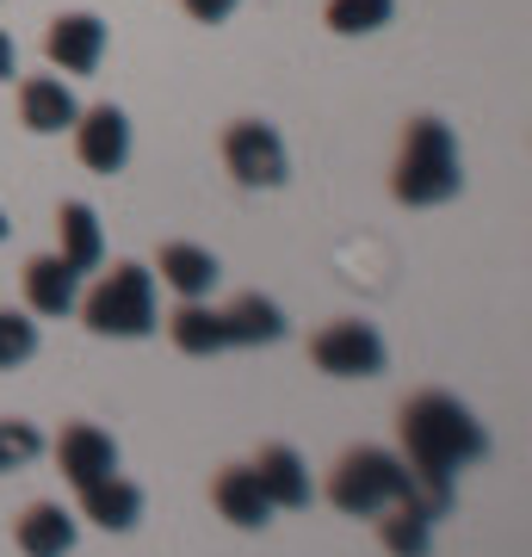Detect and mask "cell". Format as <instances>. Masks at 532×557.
I'll use <instances>...</instances> for the list:
<instances>
[{
	"instance_id": "1",
	"label": "cell",
	"mask_w": 532,
	"mask_h": 557,
	"mask_svg": "<svg viewBox=\"0 0 532 557\" xmlns=\"http://www.w3.org/2000/svg\"><path fill=\"white\" fill-rule=\"evenodd\" d=\"M396 434H403V465H409L415 478V515L421 520H446L453 515V478L465 465H483L490 458V434H483V421L453 397V391H421V397L403 403V421H396Z\"/></svg>"
},
{
	"instance_id": "2",
	"label": "cell",
	"mask_w": 532,
	"mask_h": 557,
	"mask_svg": "<svg viewBox=\"0 0 532 557\" xmlns=\"http://www.w3.org/2000/svg\"><path fill=\"white\" fill-rule=\"evenodd\" d=\"M458 186H465V161H458L453 124L415 119L409 131H403V156H396L391 193L409 205V211H428V205L458 199Z\"/></svg>"
},
{
	"instance_id": "3",
	"label": "cell",
	"mask_w": 532,
	"mask_h": 557,
	"mask_svg": "<svg viewBox=\"0 0 532 557\" xmlns=\"http://www.w3.org/2000/svg\"><path fill=\"white\" fill-rule=\"evenodd\" d=\"M329 502L354 520H378L391 502L409 508L415 478H409V465L396 453H384V446H354V453H341L335 478H329Z\"/></svg>"
},
{
	"instance_id": "4",
	"label": "cell",
	"mask_w": 532,
	"mask_h": 557,
	"mask_svg": "<svg viewBox=\"0 0 532 557\" xmlns=\"http://www.w3.org/2000/svg\"><path fill=\"white\" fill-rule=\"evenodd\" d=\"M75 304L94 335H112V341L156 335V273L137 267V260H119L112 273H99V285Z\"/></svg>"
},
{
	"instance_id": "5",
	"label": "cell",
	"mask_w": 532,
	"mask_h": 557,
	"mask_svg": "<svg viewBox=\"0 0 532 557\" xmlns=\"http://www.w3.org/2000/svg\"><path fill=\"white\" fill-rule=\"evenodd\" d=\"M223 168H230V180H236V186H248V193H267V186H285V174H292V156H285V143H279L273 124L236 119L230 131H223Z\"/></svg>"
},
{
	"instance_id": "6",
	"label": "cell",
	"mask_w": 532,
	"mask_h": 557,
	"mask_svg": "<svg viewBox=\"0 0 532 557\" xmlns=\"http://www.w3.org/2000/svg\"><path fill=\"white\" fill-rule=\"evenodd\" d=\"M310 359L329 372V379H378L391 354H384V335H378L372 322L341 317V322H329V329L310 341Z\"/></svg>"
},
{
	"instance_id": "7",
	"label": "cell",
	"mask_w": 532,
	"mask_h": 557,
	"mask_svg": "<svg viewBox=\"0 0 532 557\" xmlns=\"http://www.w3.org/2000/svg\"><path fill=\"white\" fill-rule=\"evenodd\" d=\"M69 131H75V156L87 174H119L131 161V119L119 106H87V112H75Z\"/></svg>"
},
{
	"instance_id": "8",
	"label": "cell",
	"mask_w": 532,
	"mask_h": 557,
	"mask_svg": "<svg viewBox=\"0 0 532 557\" xmlns=\"http://www.w3.org/2000/svg\"><path fill=\"white\" fill-rule=\"evenodd\" d=\"M44 57L57 62L62 75H94L106 57V20L99 13H62L44 32Z\"/></svg>"
},
{
	"instance_id": "9",
	"label": "cell",
	"mask_w": 532,
	"mask_h": 557,
	"mask_svg": "<svg viewBox=\"0 0 532 557\" xmlns=\"http://www.w3.org/2000/svg\"><path fill=\"white\" fill-rule=\"evenodd\" d=\"M57 465H62V478L75 483V490H87V483L119 471V446H112V434L94 428V421H69L62 440H57Z\"/></svg>"
},
{
	"instance_id": "10",
	"label": "cell",
	"mask_w": 532,
	"mask_h": 557,
	"mask_svg": "<svg viewBox=\"0 0 532 557\" xmlns=\"http://www.w3.org/2000/svg\"><path fill=\"white\" fill-rule=\"evenodd\" d=\"M75 94H69V81L62 75H32L20 81V124L32 137H62L69 124H75Z\"/></svg>"
},
{
	"instance_id": "11",
	"label": "cell",
	"mask_w": 532,
	"mask_h": 557,
	"mask_svg": "<svg viewBox=\"0 0 532 557\" xmlns=\"http://www.w3.org/2000/svg\"><path fill=\"white\" fill-rule=\"evenodd\" d=\"M156 273L168 292H180V298H211L218 292V255L211 248H198V242H161V255H156Z\"/></svg>"
},
{
	"instance_id": "12",
	"label": "cell",
	"mask_w": 532,
	"mask_h": 557,
	"mask_svg": "<svg viewBox=\"0 0 532 557\" xmlns=\"http://www.w3.org/2000/svg\"><path fill=\"white\" fill-rule=\"evenodd\" d=\"M20 285H25V310H32V317H69L75 298H81V273H69L57 255H32Z\"/></svg>"
},
{
	"instance_id": "13",
	"label": "cell",
	"mask_w": 532,
	"mask_h": 557,
	"mask_svg": "<svg viewBox=\"0 0 532 557\" xmlns=\"http://www.w3.org/2000/svg\"><path fill=\"white\" fill-rule=\"evenodd\" d=\"M211 502H218V515L230 520V527H242V533H255V527L273 520V502H267V490H260L255 465H230V471H218Z\"/></svg>"
},
{
	"instance_id": "14",
	"label": "cell",
	"mask_w": 532,
	"mask_h": 557,
	"mask_svg": "<svg viewBox=\"0 0 532 557\" xmlns=\"http://www.w3.org/2000/svg\"><path fill=\"white\" fill-rule=\"evenodd\" d=\"M57 260L69 267V273H94L99 260H106V230H99L94 205L69 199L57 211Z\"/></svg>"
},
{
	"instance_id": "15",
	"label": "cell",
	"mask_w": 532,
	"mask_h": 557,
	"mask_svg": "<svg viewBox=\"0 0 532 557\" xmlns=\"http://www.w3.org/2000/svg\"><path fill=\"white\" fill-rule=\"evenodd\" d=\"M223 317V341L230 347H273L279 335H285V310H279L273 298H260V292H242L230 310H218Z\"/></svg>"
},
{
	"instance_id": "16",
	"label": "cell",
	"mask_w": 532,
	"mask_h": 557,
	"mask_svg": "<svg viewBox=\"0 0 532 557\" xmlns=\"http://www.w3.org/2000/svg\"><path fill=\"white\" fill-rule=\"evenodd\" d=\"M81 515L94 520V527H106V533H131L143 520V490L112 471V478H99L81 490Z\"/></svg>"
},
{
	"instance_id": "17",
	"label": "cell",
	"mask_w": 532,
	"mask_h": 557,
	"mask_svg": "<svg viewBox=\"0 0 532 557\" xmlns=\"http://www.w3.org/2000/svg\"><path fill=\"white\" fill-rule=\"evenodd\" d=\"M255 478H260V490H267L273 508H310V496H316L310 471H304V458H297L292 446H260Z\"/></svg>"
},
{
	"instance_id": "18",
	"label": "cell",
	"mask_w": 532,
	"mask_h": 557,
	"mask_svg": "<svg viewBox=\"0 0 532 557\" xmlns=\"http://www.w3.org/2000/svg\"><path fill=\"white\" fill-rule=\"evenodd\" d=\"M13 539H20L25 557H69L75 552V520L62 515L57 502H32L13 527Z\"/></svg>"
},
{
	"instance_id": "19",
	"label": "cell",
	"mask_w": 532,
	"mask_h": 557,
	"mask_svg": "<svg viewBox=\"0 0 532 557\" xmlns=\"http://www.w3.org/2000/svg\"><path fill=\"white\" fill-rule=\"evenodd\" d=\"M168 335H174L180 354H193V359H211V354L230 347V341H223V317L205 298H180V310L168 317Z\"/></svg>"
},
{
	"instance_id": "20",
	"label": "cell",
	"mask_w": 532,
	"mask_h": 557,
	"mask_svg": "<svg viewBox=\"0 0 532 557\" xmlns=\"http://www.w3.org/2000/svg\"><path fill=\"white\" fill-rule=\"evenodd\" d=\"M378 533H384V552L391 557H428L434 552V520H421L415 508L391 502L384 515H378Z\"/></svg>"
},
{
	"instance_id": "21",
	"label": "cell",
	"mask_w": 532,
	"mask_h": 557,
	"mask_svg": "<svg viewBox=\"0 0 532 557\" xmlns=\"http://www.w3.org/2000/svg\"><path fill=\"white\" fill-rule=\"evenodd\" d=\"M396 20V0H329L322 7V25L341 32V38H366V32H384Z\"/></svg>"
},
{
	"instance_id": "22",
	"label": "cell",
	"mask_w": 532,
	"mask_h": 557,
	"mask_svg": "<svg viewBox=\"0 0 532 557\" xmlns=\"http://www.w3.org/2000/svg\"><path fill=\"white\" fill-rule=\"evenodd\" d=\"M32 354H38V322L0 310V372H7V366H25Z\"/></svg>"
},
{
	"instance_id": "23",
	"label": "cell",
	"mask_w": 532,
	"mask_h": 557,
	"mask_svg": "<svg viewBox=\"0 0 532 557\" xmlns=\"http://www.w3.org/2000/svg\"><path fill=\"white\" fill-rule=\"evenodd\" d=\"M44 453V434L32 421H0V471H20Z\"/></svg>"
},
{
	"instance_id": "24",
	"label": "cell",
	"mask_w": 532,
	"mask_h": 557,
	"mask_svg": "<svg viewBox=\"0 0 532 557\" xmlns=\"http://www.w3.org/2000/svg\"><path fill=\"white\" fill-rule=\"evenodd\" d=\"M180 7H186L198 25H223V20H230V13L242 7V0H180Z\"/></svg>"
},
{
	"instance_id": "25",
	"label": "cell",
	"mask_w": 532,
	"mask_h": 557,
	"mask_svg": "<svg viewBox=\"0 0 532 557\" xmlns=\"http://www.w3.org/2000/svg\"><path fill=\"white\" fill-rule=\"evenodd\" d=\"M13 69H20V50H13V38L0 32V81H13Z\"/></svg>"
},
{
	"instance_id": "26",
	"label": "cell",
	"mask_w": 532,
	"mask_h": 557,
	"mask_svg": "<svg viewBox=\"0 0 532 557\" xmlns=\"http://www.w3.org/2000/svg\"><path fill=\"white\" fill-rule=\"evenodd\" d=\"M0 242H7V211H0Z\"/></svg>"
}]
</instances>
